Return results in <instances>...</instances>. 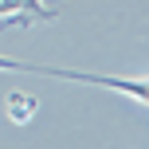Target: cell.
I'll use <instances>...</instances> for the list:
<instances>
[{
    "mask_svg": "<svg viewBox=\"0 0 149 149\" xmlns=\"http://www.w3.org/2000/svg\"><path fill=\"white\" fill-rule=\"evenodd\" d=\"M0 71H31V74H51V79H71V82H94V86H110V90H126L130 98L149 106V79H106V74H90V71H67V67H39V63H16V59H0Z\"/></svg>",
    "mask_w": 149,
    "mask_h": 149,
    "instance_id": "obj_1",
    "label": "cell"
},
{
    "mask_svg": "<svg viewBox=\"0 0 149 149\" xmlns=\"http://www.w3.org/2000/svg\"><path fill=\"white\" fill-rule=\"evenodd\" d=\"M36 110H39V102L31 94H12L8 98V122H12V126H28V122L36 118Z\"/></svg>",
    "mask_w": 149,
    "mask_h": 149,
    "instance_id": "obj_2",
    "label": "cell"
}]
</instances>
